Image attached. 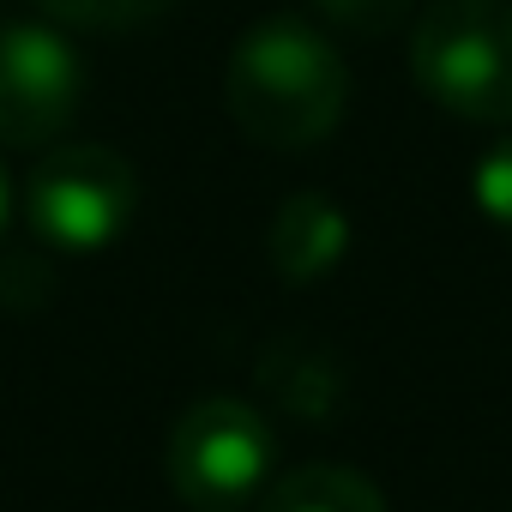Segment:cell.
<instances>
[{
  "label": "cell",
  "mask_w": 512,
  "mask_h": 512,
  "mask_svg": "<svg viewBox=\"0 0 512 512\" xmlns=\"http://www.w3.org/2000/svg\"><path fill=\"white\" fill-rule=\"evenodd\" d=\"M260 512H386V494L350 464H302L272 476Z\"/></svg>",
  "instance_id": "7"
},
{
  "label": "cell",
  "mask_w": 512,
  "mask_h": 512,
  "mask_svg": "<svg viewBox=\"0 0 512 512\" xmlns=\"http://www.w3.org/2000/svg\"><path fill=\"white\" fill-rule=\"evenodd\" d=\"M37 7L73 31H133V25L157 19L169 0H37Z\"/></svg>",
  "instance_id": "8"
},
{
  "label": "cell",
  "mask_w": 512,
  "mask_h": 512,
  "mask_svg": "<svg viewBox=\"0 0 512 512\" xmlns=\"http://www.w3.org/2000/svg\"><path fill=\"white\" fill-rule=\"evenodd\" d=\"M31 229L61 253H103L139 217V175L109 145H61L37 163L25 193Z\"/></svg>",
  "instance_id": "4"
},
{
  "label": "cell",
  "mask_w": 512,
  "mask_h": 512,
  "mask_svg": "<svg viewBox=\"0 0 512 512\" xmlns=\"http://www.w3.org/2000/svg\"><path fill=\"white\" fill-rule=\"evenodd\" d=\"M410 73L446 115L512 127V0H434L410 37Z\"/></svg>",
  "instance_id": "2"
},
{
  "label": "cell",
  "mask_w": 512,
  "mask_h": 512,
  "mask_svg": "<svg viewBox=\"0 0 512 512\" xmlns=\"http://www.w3.org/2000/svg\"><path fill=\"white\" fill-rule=\"evenodd\" d=\"M223 103L235 127L266 151H308L320 145L350 103L344 55L302 19L253 25L223 67Z\"/></svg>",
  "instance_id": "1"
},
{
  "label": "cell",
  "mask_w": 512,
  "mask_h": 512,
  "mask_svg": "<svg viewBox=\"0 0 512 512\" xmlns=\"http://www.w3.org/2000/svg\"><path fill=\"white\" fill-rule=\"evenodd\" d=\"M7 211H13V187H7V169H0V229H7Z\"/></svg>",
  "instance_id": "11"
},
{
  "label": "cell",
  "mask_w": 512,
  "mask_h": 512,
  "mask_svg": "<svg viewBox=\"0 0 512 512\" xmlns=\"http://www.w3.org/2000/svg\"><path fill=\"white\" fill-rule=\"evenodd\" d=\"M85 103V61L49 25H0V139L55 145Z\"/></svg>",
  "instance_id": "5"
},
{
  "label": "cell",
  "mask_w": 512,
  "mask_h": 512,
  "mask_svg": "<svg viewBox=\"0 0 512 512\" xmlns=\"http://www.w3.org/2000/svg\"><path fill=\"white\" fill-rule=\"evenodd\" d=\"M470 193H476V211L500 229H512V133L500 145H488L470 169Z\"/></svg>",
  "instance_id": "9"
},
{
  "label": "cell",
  "mask_w": 512,
  "mask_h": 512,
  "mask_svg": "<svg viewBox=\"0 0 512 512\" xmlns=\"http://www.w3.org/2000/svg\"><path fill=\"white\" fill-rule=\"evenodd\" d=\"M278 434L247 398L211 392L175 416L169 434V488L193 512H235L260 488H272Z\"/></svg>",
  "instance_id": "3"
},
{
  "label": "cell",
  "mask_w": 512,
  "mask_h": 512,
  "mask_svg": "<svg viewBox=\"0 0 512 512\" xmlns=\"http://www.w3.org/2000/svg\"><path fill=\"white\" fill-rule=\"evenodd\" d=\"M350 253V217L338 211V199L302 187L278 205L272 217V266L290 284H320L338 260Z\"/></svg>",
  "instance_id": "6"
},
{
  "label": "cell",
  "mask_w": 512,
  "mask_h": 512,
  "mask_svg": "<svg viewBox=\"0 0 512 512\" xmlns=\"http://www.w3.org/2000/svg\"><path fill=\"white\" fill-rule=\"evenodd\" d=\"M314 7L326 25H338L350 37H386L416 13V0H314Z\"/></svg>",
  "instance_id": "10"
}]
</instances>
